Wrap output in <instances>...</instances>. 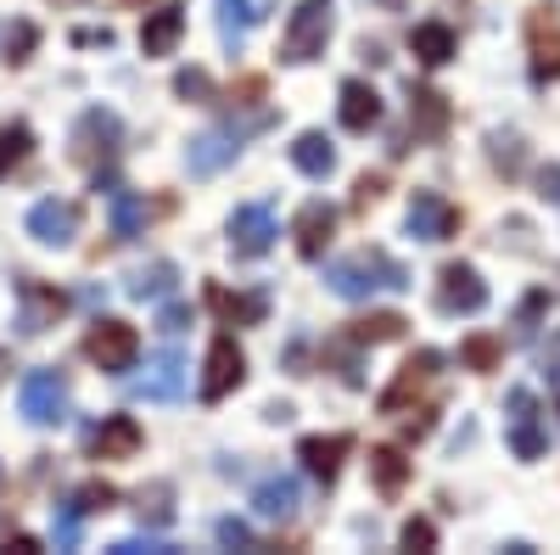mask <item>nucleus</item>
<instances>
[{
	"mask_svg": "<svg viewBox=\"0 0 560 555\" xmlns=\"http://www.w3.org/2000/svg\"><path fill=\"white\" fill-rule=\"evenodd\" d=\"M292 163H298V169H303L308 180H325V174L337 169V147L325 141L319 129H303L298 141H292Z\"/></svg>",
	"mask_w": 560,
	"mask_h": 555,
	"instance_id": "nucleus-25",
	"label": "nucleus"
},
{
	"mask_svg": "<svg viewBox=\"0 0 560 555\" xmlns=\"http://www.w3.org/2000/svg\"><path fill=\"white\" fill-rule=\"evenodd\" d=\"M459 359L471 365V370H493V365H499V343H493V337H471V343L459 348Z\"/></svg>",
	"mask_w": 560,
	"mask_h": 555,
	"instance_id": "nucleus-36",
	"label": "nucleus"
},
{
	"mask_svg": "<svg viewBox=\"0 0 560 555\" xmlns=\"http://www.w3.org/2000/svg\"><path fill=\"white\" fill-rule=\"evenodd\" d=\"M224 230H230V253L236 258H264L275 247V236H280V219H275L269 203H242Z\"/></svg>",
	"mask_w": 560,
	"mask_h": 555,
	"instance_id": "nucleus-5",
	"label": "nucleus"
},
{
	"mask_svg": "<svg viewBox=\"0 0 560 555\" xmlns=\"http://www.w3.org/2000/svg\"><path fill=\"white\" fill-rule=\"evenodd\" d=\"M179 292V264L174 258H158V264H140L129 275V298L135 303H168Z\"/></svg>",
	"mask_w": 560,
	"mask_h": 555,
	"instance_id": "nucleus-19",
	"label": "nucleus"
},
{
	"mask_svg": "<svg viewBox=\"0 0 560 555\" xmlns=\"http://www.w3.org/2000/svg\"><path fill=\"white\" fill-rule=\"evenodd\" d=\"M544 309H549V298L533 292V298L522 303V314H516V337H533V332H538V314H544Z\"/></svg>",
	"mask_w": 560,
	"mask_h": 555,
	"instance_id": "nucleus-42",
	"label": "nucleus"
},
{
	"mask_svg": "<svg viewBox=\"0 0 560 555\" xmlns=\"http://www.w3.org/2000/svg\"><path fill=\"white\" fill-rule=\"evenodd\" d=\"M438 365H443V359H438L432 348H427V354H415V359H409V365L398 370V382H393V388L382 393V409H387V415H398L409 393H420V388H427V382H432V370H438Z\"/></svg>",
	"mask_w": 560,
	"mask_h": 555,
	"instance_id": "nucleus-23",
	"label": "nucleus"
},
{
	"mask_svg": "<svg viewBox=\"0 0 560 555\" xmlns=\"http://www.w3.org/2000/svg\"><path fill=\"white\" fill-rule=\"evenodd\" d=\"M337 7L331 0H298V12L287 18V34H280V57L287 62H314V57H325V39H331V18Z\"/></svg>",
	"mask_w": 560,
	"mask_h": 555,
	"instance_id": "nucleus-2",
	"label": "nucleus"
},
{
	"mask_svg": "<svg viewBox=\"0 0 560 555\" xmlns=\"http://www.w3.org/2000/svg\"><path fill=\"white\" fill-rule=\"evenodd\" d=\"M18 409H23V421L28 427H62L68 421V409H73V398H68V377L62 370H28V377L18 382Z\"/></svg>",
	"mask_w": 560,
	"mask_h": 555,
	"instance_id": "nucleus-3",
	"label": "nucleus"
},
{
	"mask_svg": "<svg viewBox=\"0 0 560 555\" xmlns=\"http://www.w3.org/2000/svg\"><path fill=\"white\" fill-rule=\"evenodd\" d=\"M84 517H90V511H84V505H79V494L57 505V517H51V539H57V550H79Z\"/></svg>",
	"mask_w": 560,
	"mask_h": 555,
	"instance_id": "nucleus-29",
	"label": "nucleus"
},
{
	"mask_svg": "<svg viewBox=\"0 0 560 555\" xmlns=\"http://www.w3.org/2000/svg\"><path fill=\"white\" fill-rule=\"evenodd\" d=\"M242 141H247V129H208V135H197L191 147H185V169H191L197 180H213L219 169H230L236 163V152H242Z\"/></svg>",
	"mask_w": 560,
	"mask_h": 555,
	"instance_id": "nucleus-8",
	"label": "nucleus"
},
{
	"mask_svg": "<svg viewBox=\"0 0 560 555\" xmlns=\"http://www.w3.org/2000/svg\"><path fill=\"white\" fill-rule=\"evenodd\" d=\"M113 499H118V494H113L107 483H90V488H79V505H84V511H107Z\"/></svg>",
	"mask_w": 560,
	"mask_h": 555,
	"instance_id": "nucleus-44",
	"label": "nucleus"
},
{
	"mask_svg": "<svg viewBox=\"0 0 560 555\" xmlns=\"http://www.w3.org/2000/svg\"><path fill=\"white\" fill-rule=\"evenodd\" d=\"M213 539H219L224 550H258L253 528H247V522H236V517H219V522H213Z\"/></svg>",
	"mask_w": 560,
	"mask_h": 555,
	"instance_id": "nucleus-35",
	"label": "nucleus"
},
{
	"mask_svg": "<svg viewBox=\"0 0 560 555\" xmlns=\"http://www.w3.org/2000/svg\"><path fill=\"white\" fill-rule=\"evenodd\" d=\"M409 124L420 135H438L448 124V102L438 96V90H415V96H409Z\"/></svg>",
	"mask_w": 560,
	"mask_h": 555,
	"instance_id": "nucleus-28",
	"label": "nucleus"
},
{
	"mask_svg": "<svg viewBox=\"0 0 560 555\" xmlns=\"http://www.w3.org/2000/svg\"><path fill=\"white\" fill-rule=\"evenodd\" d=\"M34 45H39V28H34V23H18V28L7 34V62H28Z\"/></svg>",
	"mask_w": 560,
	"mask_h": 555,
	"instance_id": "nucleus-38",
	"label": "nucleus"
},
{
	"mask_svg": "<svg viewBox=\"0 0 560 555\" xmlns=\"http://www.w3.org/2000/svg\"><path fill=\"white\" fill-rule=\"evenodd\" d=\"M325 287H331L337 298H348V303H364L376 292H404L409 269L382 247H359V253H342V258L325 264Z\"/></svg>",
	"mask_w": 560,
	"mask_h": 555,
	"instance_id": "nucleus-1",
	"label": "nucleus"
},
{
	"mask_svg": "<svg viewBox=\"0 0 560 555\" xmlns=\"http://www.w3.org/2000/svg\"><path fill=\"white\" fill-rule=\"evenodd\" d=\"M353 449V438L348 432H337V438H303L298 443V460L319 477V483H337V472H342V454Z\"/></svg>",
	"mask_w": 560,
	"mask_h": 555,
	"instance_id": "nucleus-21",
	"label": "nucleus"
},
{
	"mask_svg": "<svg viewBox=\"0 0 560 555\" xmlns=\"http://www.w3.org/2000/svg\"><path fill=\"white\" fill-rule=\"evenodd\" d=\"M382 197V174H364L359 180V203H376Z\"/></svg>",
	"mask_w": 560,
	"mask_h": 555,
	"instance_id": "nucleus-45",
	"label": "nucleus"
},
{
	"mask_svg": "<svg viewBox=\"0 0 560 555\" xmlns=\"http://www.w3.org/2000/svg\"><path fill=\"white\" fill-rule=\"evenodd\" d=\"M544 370H549V377H555V382H560V343H555V348H549V359H544Z\"/></svg>",
	"mask_w": 560,
	"mask_h": 555,
	"instance_id": "nucleus-47",
	"label": "nucleus"
},
{
	"mask_svg": "<svg viewBox=\"0 0 560 555\" xmlns=\"http://www.w3.org/2000/svg\"><path fill=\"white\" fill-rule=\"evenodd\" d=\"M493 163H499L504 174L522 169V141H516V135H493Z\"/></svg>",
	"mask_w": 560,
	"mask_h": 555,
	"instance_id": "nucleus-40",
	"label": "nucleus"
},
{
	"mask_svg": "<svg viewBox=\"0 0 560 555\" xmlns=\"http://www.w3.org/2000/svg\"><path fill=\"white\" fill-rule=\"evenodd\" d=\"M28 147H34V135H28V124H12V129H0V180H7L23 158H28Z\"/></svg>",
	"mask_w": 560,
	"mask_h": 555,
	"instance_id": "nucleus-32",
	"label": "nucleus"
},
{
	"mask_svg": "<svg viewBox=\"0 0 560 555\" xmlns=\"http://www.w3.org/2000/svg\"><path fill=\"white\" fill-rule=\"evenodd\" d=\"M404 544H409V550H432V544H438V528H432L427 517H409V522H404Z\"/></svg>",
	"mask_w": 560,
	"mask_h": 555,
	"instance_id": "nucleus-41",
	"label": "nucleus"
},
{
	"mask_svg": "<svg viewBox=\"0 0 560 555\" xmlns=\"http://www.w3.org/2000/svg\"><path fill=\"white\" fill-rule=\"evenodd\" d=\"M0 477H7V472H0Z\"/></svg>",
	"mask_w": 560,
	"mask_h": 555,
	"instance_id": "nucleus-49",
	"label": "nucleus"
},
{
	"mask_svg": "<svg viewBox=\"0 0 560 555\" xmlns=\"http://www.w3.org/2000/svg\"><path fill=\"white\" fill-rule=\"evenodd\" d=\"M124 7H140V0H124Z\"/></svg>",
	"mask_w": 560,
	"mask_h": 555,
	"instance_id": "nucleus-48",
	"label": "nucleus"
},
{
	"mask_svg": "<svg viewBox=\"0 0 560 555\" xmlns=\"http://www.w3.org/2000/svg\"><path fill=\"white\" fill-rule=\"evenodd\" d=\"M527 45H533V79L538 84L560 79V23H555V7H538L527 18Z\"/></svg>",
	"mask_w": 560,
	"mask_h": 555,
	"instance_id": "nucleus-13",
	"label": "nucleus"
},
{
	"mask_svg": "<svg viewBox=\"0 0 560 555\" xmlns=\"http://www.w3.org/2000/svg\"><path fill=\"white\" fill-rule=\"evenodd\" d=\"M258 23H264L258 0H219V39L230 45V51H242L247 34H253Z\"/></svg>",
	"mask_w": 560,
	"mask_h": 555,
	"instance_id": "nucleus-24",
	"label": "nucleus"
},
{
	"mask_svg": "<svg viewBox=\"0 0 560 555\" xmlns=\"http://www.w3.org/2000/svg\"><path fill=\"white\" fill-rule=\"evenodd\" d=\"M510 449H516L522 460H538L544 454V432H538V404L527 388L510 393Z\"/></svg>",
	"mask_w": 560,
	"mask_h": 555,
	"instance_id": "nucleus-16",
	"label": "nucleus"
},
{
	"mask_svg": "<svg viewBox=\"0 0 560 555\" xmlns=\"http://www.w3.org/2000/svg\"><path fill=\"white\" fill-rule=\"evenodd\" d=\"M107 219H113V236H118V242L147 236V197H140V192H113Z\"/></svg>",
	"mask_w": 560,
	"mask_h": 555,
	"instance_id": "nucleus-26",
	"label": "nucleus"
},
{
	"mask_svg": "<svg viewBox=\"0 0 560 555\" xmlns=\"http://www.w3.org/2000/svg\"><path fill=\"white\" fill-rule=\"evenodd\" d=\"M538 185H544V197L560 208V169H544V180H538Z\"/></svg>",
	"mask_w": 560,
	"mask_h": 555,
	"instance_id": "nucleus-46",
	"label": "nucleus"
},
{
	"mask_svg": "<svg viewBox=\"0 0 560 555\" xmlns=\"http://www.w3.org/2000/svg\"><path fill=\"white\" fill-rule=\"evenodd\" d=\"M179 34H185V7L168 0V7L147 12V23H140V51H147V57H174Z\"/></svg>",
	"mask_w": 560,
	"mask_h": 555,
	"instance_id": "nucleus-18",
	"label": "nucleus"
},
{
	"mask_svg": "<svg viewBox=\"0 0 560 555\" xmlns=\"http://www.w3.org/2000/svg\"><path fill=\"white\" fill-rule=\"evenodd\" d=\"M179 544H168V539H118L113 544V555H174Z\"/></svg>",
	"mask_w": 560,
	"mask_h": 555,
	"instance_id": "nucleus-39",
	"label": "nucleus"
},
{
	"mask_svg": "<svg viewBox=\"0 0 560 555\" xmlns=\"http://www.w3.org/2000/svg\"><path fill=\"white\" fill-rule=\"evenodd\" d=\"M185 388H191V370H185V359L174 348H163L158 359H147L140 377H129V393L147 398V404H179Z\"/></svg>",
	"mask_w": 560,
	"mask_h": 555,
	"instance_id": "nucleus-4",
	"label": "nucleus"
},
{
	"mask_svg": "<svg viewBox=\"0 0 560 555\" xmlns=\"http://www.w3.org/2000/svg\"><path fill=\"white\" fill-rule=\"evenodd\" d=\"M242 377H247V359H242L236 337H213V348H208V370H202V398H208V404L230 398V393L242 388Z\"/></svg>",
	"mask_w": 560,
	"mask_h": 555,
	"instance_id": "nucleus-11",
	"label": "nucleus"
},
{
	"mask_svg": "<svg viewBox=\"0 0 560 555\" xmlns=\"http://www.w3.org/2000/svg\"><path fill=\"white\" fill-rule=\"evenodd\" d=\"M342 129H353V135H370V129H376L382 124V96H376V90H370L364 79H348L342 84Z\"/></svg>",
	"mask_w": 560,
	"mask_h": 555,
	"instance_id": "nucleus-20",
	"label": "nucleus"
},
{
	"mask_svg": "<svg viewBox=\"0 0 560 555\" xmlns=\"http://www.w3.org/2000/svg\"><path fill=\"white\" fill-rule=\"evenodd\" d=\"M370 472H376V488L382 494H398L404 477H409V460L398 449H376V454H370Z\"/></svg>",
	"mask_w": 560,
	"mask_h": 555,
	"instance_id": "nucleus-31",
	"label": "nucleus"
},
{
	"mask_svg": "<svg viewBox=\"0 0 560 555\" xmlns=\"http://www.w3.org/2000/svg\"><path fill=\"white\" fill-rule=\"evenodd\" d=\"M158 332H163V337L191 332V309H185V303H168V309H163V320H158Z\"/></svg>",
	"mask_w": 560,
	"mask_h": 555,
	"instance_id": "nucleus-43",
	"label": "nucleus"
},
{
	"mask_svg": "<svg viewBox=\"0 0 560 555\" xmlns=\"http://www.w3.org/2000/svg\"><path fill=\"white\" fill-rule=\"evenodd\" d=\"M438 309L443 314H482L488 309V287L471 264H443L438 275Z\"/></svg>",
	"mask_w": 560,
	"mask_h": 555,
	"instance_id": "nucleus-10",
	"label": "nucleus"
},
{
	"mask_svg": "<svg viewBox=\"0 0 560 555\" xmlns=\"http://www.w3.org/2000/svg\"><path fill=\"white\" fill-rule=\"evenodd\" d=\"M174 90H179V96H191V102H213V79H208L202 68H185V73L174 79Z\"/></svg>",
	"mask_w": 560,
	"mask_h": 555,
	"instance_id": "nucleus-37",
	"label": "nucleus"
},
{
	"mask_svg": "<svg viewBox=\"0 0 560 555\" xmlns=\"http://www.w3.org/2000/svg\"><path fill=\"white\" fill-rule=\"evenodd\" d=\"M409 51L427 62V68H443V62L454 57V28H448V23H420V28L409 34Z\"/></svg>",
	"mask_w": 560,
	"mask_h": 555,
	"instance_id": "nucleus-27",
	"label": "nucleus"
},
{
	"mask_svg": "<svg viewBox=\"0 0 560 555\" xmlns=\"http://www.w3.org/2000/svg\"><path fill=\"white\" fill-rule=\"evenodd\" d=\"M84 354L102 370H113V377H124V370H135V359H140V332L124 326V320H96L90 337H84Z\"/></svg>",
	"mask_w": 560,
	"mask_h": 555,
	"instance_id": "nucleus-6",
	"label": "nucleus"
},
{
	"mask_svg": "<svg viewBox=\"0 0 560 555\" xmlns=\"http://www.w3.org/2000/svg\"><path fill=\"white\" fill-rule=\"evenodd\" d=\"M28 236H34L39 247H73V236H79V208H73V203H57V197L34 203V208H28Z\"/></svg>",
	"mask_w": 560,
	"mask_h": 555,
	"instance_id": "nucleus-12",
	"label": "nucleus"
},
{
	"mask_svg": "<svg viewBox=\"0 0 560 555\" xmlns=\"http://www.w3.org/2000/svg\"><path fill=\"white\" fill-rule=\"evenodd\" d=\"M253 511H258L264 522H298V511H303L298 477H280V472H269V477L253 488Z\"/></svg>",
	"mask_w": 560,
	"mask_h": 555,
	"instance_id": "nucleus-14",
	"label": "nucleus"
},
{
	"mask_svg": "<svg viewBox=\"0 0 560 555\" xmlns=\"http://www.w3.org/2000/svg\"><path fill=\"white\" fill-rule=\"evenodd\" d=\"M140 522H174V488H140Z\"/></svg>",
	"mask_w": 560,
	"mask_h": 555,
	"instance_id": "nucleus-34",
	"label": "nucleus"
},
{
	"mask_svg": "<svg viewBox=\"0 0 560 555\" xmlns=\"http://www.w3.org/2000/svg\"><path fill=\"white\" fill-rule=\"evenodd\" d=\"M404 224H409V236H415V242H448L454 230H459V208H454L443 192H415Z\"/></svg>",
	"mask_w": 560,
	"mask_h": 555,
	"instance_id": "nucleus-7",
	"label": "nucleus"
},
{
	"mask_svg": "<svg viewBox=\"0 0 560 555\" xmlns=\"http://www.w3.org/2000/svg\"><path fill=\"white\" fill-rule=\"evenodd\" d=\"M118 141H124V124H118V113H107V107H90V113H79V124H73V158H79V163L113 158V152H118Z\"/></svg>",
	"mask_w": 560,
	"mask_h": 555,
	"instance_id": "nucleus-9",
	"label": "nucleus"
},
{
	"mask_svg": "<svg viewBox=\"0 0 560 555\" xmlns=\"http://www.w3.org/2000/svg\"><path fill=\"white\" fill-rule=\"evenodd\" d=\"M404 326L409 320L404 314H364V320H353V343H393V337H404Z\"/></svg>",
	"mask_w": 560,
	"mask_h": 555,
	"instance_id": "nucleus-30",
	"label": "nucleus"
},
{
	"mask_svg": "<svg viewBox=\"0 0 560 555\" xmlns=\"http://www.w3.org/2000/svg\"><path fill=\"white\" fill-rule=\"evenodd\" d=\"M18 298H23V314H18V332H23V337H39L45 326H57V314L68 309L62 292L39 287V281H18Z\"/></svg>",
	"mask_w": 560,
	"mask_h": 555,
	"instance_id": "nucleus-15",
	"label": "nucleus"
},
{
	"mask_svg": "<svg viewBox=\"0 0 560 555\" xmlns=\"http://www.w3.org/2000/svg\"><path fill=\"white\" fill-rule=\"evenodd\" d=\"M331 230H337V208L331 203H308L298 213V253L303 258H319L325 242H331Z\"/></svg>",
	"mask_w": 560,
	"mask_h": 555,
	"instance_id": "nucleus-22",
	"label": "nucleus"
},
{
	"mask_svg": "<svg viewBox=\"0 0 560 555\" xmlns=\"http://www.w3.org/2000/svg\"><path fill=\"white\" fill-rule=\"evenodd\" d=\"M140 449V421L135 415H107L102 427H90V454L96 460H129Z\"/></svg>",
	"mask_w": 560,
	"mask_h": 555,
	"instance_id": "nucleus-17",
	"label": "nucleus"
},
{
	"mask_svg": "<svg viewBox=\"0 0 560 555\" xmlns=\"http://www.w3.org/2000/svg\"><path fill=\"white\" fill-rule=\"evenodd\" d=\"M208 303L224 314V320H264V292H247V298H230V292H208Z\"/></svg>",
	"mask_w": 560,
	"mask_h": 555,
	"instance_id": "nucleus-33",
	"label": "nucleus"
}]
</instances>
